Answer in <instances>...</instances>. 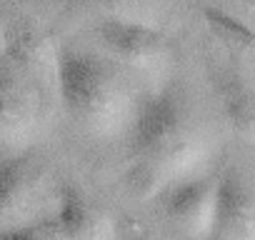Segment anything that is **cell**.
I'll return each instance as SVG.
<instances>
[{
  "instance_id": "cell-1",
  "label": "cell",
  "mask_w": 255,
  "mask_h": 240,
  "mask_svg": "<svg viewBox=\"0 0 255 240\" xmlns=\"http://www.w3.org/2000/svg\"><path fill=\"white\" fill-rule=\"evenodd\" d=\"M210 138L193 108L163 90L140 103L128 133V185L138 198L165 195L173 185L205 175Z\"/></svg>"
},
{
  "instance_id": "cell-2",
  "label": "cell",
  "mask_w": 255,
  "mask_h": 240,
  "mask_svg": "<svg viewBox=\"0 0 255 240\" xmlns=\"http://www.w3.org/2000/svg\"><path fill=\"white\" fill-rule=\"evenodd\" d=\"M58 98L75 123L95 138L130 133L140 103L128 75L110 60L78 48L60 55Z\"/></svg>"
},
{
  "instance_id": "cell-3",
  "label": "cell",
  "mask_w": 255,
  "mask_h": 240,
  "mask_svg": "<svg viewBox=\"0 0 255 240\" xmlns=\"http://www.w3.org/2000/svg\"><path fill=\"white\" fill-rule=\"evenodd\" d=\"M98 38L108 58L128 78L145 85L150 95L165 90L168 80L173 78L175 50L160 28L108 18L98 25Z\"/></svg>"
},
{
  "instance_id": "cell-4",
  "label": "cell",
  "mask_w": 255,
  "mask_h": 240,
  "mask_svg": "<svg viewBox=\"0 0 255 240\" xmlns=\"http://www.w3.org/2000/svg\"><path fill=\"white\" fill-rule=\"evenodd\" d=\"M60 190L28 155L0 158V233L43 225L58 215Z\"/></svg>"
},
{
  "instance_id": "cell-5",
  "label": "cell",
  "mask_w": 255,
  "mask_h": 240,
  "mask_svg": "<svg viewBox=\"0 0 255 240\" xmlns=\"http://www.w3.org/2000/svg\"><path fill=\"white\" fill-rule=\"evenodd\" d=\"M45 95L8 60H0V140L20 145L40 133Z\"/></svg>"
},
{
  "instance_id": "cell-6",
  "label": "cell",
  "mask_w": 255,
  "mask_h": 240,
  "mask_svg": "<svg viewBox=\"0 0 255 240\" xmlns=\"http://www.w3.org/2000/svg\"><path fill=\"white\" fill-rule=\"evenodd\" d=\"M220 178L198 175L173 185L163 198L165 220L190 240H205L218 228Z\"/></svg>"
},
{
  "instance_id": "cell-7",
  "label": "cell",
  "mask_w": 255,
  "mask_h": 240,
  "mask_svg": "<svg viewBox=\"0 0 255 240\" xmlns=\"http://www.w3.org/2000/svg\"><path fill=\"white\" fill-rule=\"evenodd\" d=\"M60 55L63 50L55 45L50 33L40 28H20L8 40V60L45 95H58L60 83Z\"/></svg>"
},
{
  "instance_id": "cell-8",
  "label": "cell",
  "mask_w": 255,
  "mask_h": 240,
  "mask_svg": "<svg viewBox=\"0 0 255 240\" xmlns=\"http://www.w3.org/2000/svg\"><path fill=\"white\" fill-rule=\"evenodd\" d=\"M215 235L223 240H255V180L238 168L220 175Z\"/></svg>"
},
{
  "instance_id": "cell-9",
  "label": "cell",
  "mask_w": 255,
  "mask_h": 240,
  "mask_svg": "<svg viewBox=\"0 0 255 240\" xmlns=\"http://www.w3.org/2000/svg\"><path fill=\"white\" fill-rule=\"evenodd\" d=\"M210 33L220 40L225 53L238 68V75L255 88V28L225 8H203Z\"/></svg>"
},
{
  "instance_id": "cell-10",
  "label": "cell",
  "mask_w": 255,
  "mask_h": 240,
  "mask_svg": "<svg viewBox=\"0 0 255 240\" xmlns=\"http://www.w3.org/2000/svg\"><path fill=\"white\" fill-rule=\"evenodd\" d=\"M55 223L68 240H115V225L110 215L75 188H60Z\"/></svg>"
},
{
  "instance_id": "cell-11",
  "label": "cell",
  "mask_w": 255,
  "mask_h": 240,
  "mask_svg": "<svg viewBox=\"0 0 255 240\" xmlns=\"http://www.w3.org/2000/svg\"><path fill=\"white\" fill-rule=\"evenodd\" d=\"M213 85L233 130L255 145V88L248 85L238 73H218Z\"/></svg>"
},
{
  "instance_id": "cell-12",
  "label": "cell",
  "mask_w": 255,
  "mask_h": 240,
  "mask_svg": "<svg viewBox=\"0 0 255 240\" xmlns=\"http://www.w3.org/2000/svg\"><path fill=\"white\" fill-rule=\"evenodd\" d=\"M95 5H100L110 20L158 28L165 10V0H95Z\"/></svg>"
},
{
  "instance_id": "cell-13",
  "label": "cell",
  "mask_w": 255,
  "mask_h": 240,
  "mask_svg": "<svg viewBox=\"0 0 255 240\" xmlns=\"http://www.w3.org/2000/svg\"><path fill=\"white\" fill-rule=\"evenodd\" d=\"M0 240H68L60 230V225L53 220L35 225V228H25V230H15V233H0Z\"/></svg>"
},
{
  "instance_id": "cell-14",
  "label": "cell",
  "mask_w": 255,
  "mask_h": 240,
  "mask_svg": "<svg viewBox=\"0 0 255 240\" xmlns=\"http://www.w3.org/2000/svg\"><path fill=\"white\" fill-rule=\"evenodd\" d=\"M230 3L238 5V18L240 20H245V18L255 20V0H230Z\"/></svg>"
},
{
  "instance_id": "cell-15",
  "label": "cell",
  "mask_w": 255,
  "mask_h": 240,
  "mask_svg": "<svg viewBox=\"0 0 255 240\" xmlns=\"http://www.w3.org/2000/svg\"><path fill=\"white\" fill-rule=\"evenodd\" d=\"M8 40H10V33L5 30L3 18H0V60H3V58L8 55Z\"/></svg>"
}]
</instances>
